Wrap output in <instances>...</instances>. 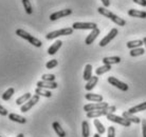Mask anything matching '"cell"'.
<instances>
[{
  "mask_svg": "<svg viewBox=\"0 0 146 137\" xmlns=\"http://www.w3.org/2000/svg\"><path fill=\"white\" fill-rule=\"evenodd\" d=\"M98 12H99L100 14L103 15V16H105V17H107V18H109L111 21H113L115 24L120 25V26H124V25H126V21H125L124 19L120 18L119 16H117V15H114L113 13H111V12L109 11V10H107L106 7H100L99 9H98Z\"/></svg>",
  "mask_w": 146,
  "mask_h": 137,
  "instance_id": "1",
  "label": "cell"
},
{
  "mask_svg": "<svg viewBox=\"0 0 146 137\" xmlns=\"http://www.w3.org/2000/svg\"><path fill=\"white\" fill-rule=\"evenodd\" d=\"M16 35H17V36H19V37H21L22 39L28 40L30 43L33 44L34 47H40L41 45H42V42H41L39 39H37V38H35V37L32 36V35H30L29 33L26 32L25 30H22V29L16 30Z\"/></svg>",
  "mask_w": 146,
  "mask_h": 137,
  "instance_id": "2",
  "label": "cell"
},
{
  "mask_svg": "<svg viewBox=\"0 0 146 137\" xmlns=\"http://www.w3.org/2000/svg\"><path fill=\"white\" fill-rule=\"evenodd\" d=\"M73 33V28H65L62 30H57V31H53V32L49 33L46 35V38L48 40H52L54 38H57L59 36H67V35H71Z\"/></svg>",
  "mask_w": 146,
  "mask_h": 137,
  "instance_id": "3",
  "label": "cell"
},
{
  "mask_svg": "<svg viewBox=\"0 0 146 137\" xmlns=\"http://www.w3.org/2000/svg\"><path fill=\"white\" fill-rule=\"evenodd\" d=\"M106 116H107V119H108L109 121L119 123V124H121V126H126V128L130 126V123H131L129 120H128V119L124 118L123 116H122V117H120V116L114 115V114H112V113H108Z\"/></svg>",
  "mask_w": 146,
  "mask_h": 137,
  "instance_id": "4",
  "label": "cell"
},
{
  "mask_svg": "<svg viewBox=\"0 0 146 137\" xmlns=\"http://www.w3.org/2000/svg\"><path fill=\"white\" fill-rule=\"evenodd\" d=\"M38 101H39V95L35 94L34 96H32V97L30 98L29 100L27 101L26 103H23L22 105H20V111H21L22 113L28 112V111H30L31 109L33 108L34 105H36Z\"/></svg>",
  "mask_w": 146,
  "mask_h": 137,
  "instance_id": "5",
  "label": "cell"
},
{
  "mask_svg": "<svg viewBox=\"0 0 146 137\" xmlns=\"http://www.w3.org/2000/svg\"><path fill=\"white\" fill-rule=\"evenodd\" d=\"M96 26L93 22H74L72 25L73 30H94Z\"/></svg>",
  "mask_w": 146,
  "mask_h": 137,
  "instance_id": "6",
  "label": "cell"
},
{
  "mask_svg": "<svg viewBox=\"0 0 146 137\" xmlns=\"http://www.w3.org/2000/svg\"><path fill=\"white\" fill-rule=\"evenodd\" d=\"M109 105L107 102L101 101V102H96V103H89L84 107V111L86 112H90V111H94V110H102V109H106Z\"/></svg>",
  "mask_w": 146,
  "mask_h": 137,
  "instance_id": "7",
  "label": "cell"
},
{
  "mask_svg": "<svg viewBox=\"0 0 146 137\" xmlns=\"http://www.w3.org/2000/svg\"><path fill=\"white\" fill-rule=\"evenodd\" d=\"M108 82L111 84V86H113V87L117 88V89H120L121 91H127L128 90V86L126 84V83L122 82V81H120L119 79H117L115 77H112V76H109L108 77Z\"/></svg>",
  "mask_w": 146,
  "mask_h": 137,
  "instance_id": "8",
  "label": "cell"
},
{
  "mask_svg": "<svg viewBox=\"0 0 146 137\" xmlns=\"http://www.w3.org/2000/svg\"><path fill=\"white\" fill-rule=\"evenodd\" d=\"M71 14H72V10H71V9L62 10V11L55 12V13L50 15V20H51V21H55V20H57V19L66 17V16H69V15H71Z\"/></svg>",
  "mask_w": 146,
  "mask_h": 137,
  "instance_id": "9",
  "label": "cell"
},
{
  "mask_svg": "<svg viewBox=\"0 0 146 137\" xmlns=\"http://www.w3.org/2000/svg\"><path fill=\"white\" fill-rule=\"evenodd\" d=\"M117 33H119V31H117V29H112L111 31H110L108 34H107L106 36L104 37L101 41H100V47H105V45H107V44L109 43L110 41L114 38V37L117 35Z\"/></svg>",
  "mask_w": 146,
  "mask_h": 137,
  "instance_id": "10",
  "label": "cell"
},
{
  "mask_svg": "<svg viewBox=\"0 0 146 137\" xmlns=\"http://www.w3.org/2000/svg\"><path fill=\"white\" fill-rule=\"evenodd\" d=\"M108 113H110L108 108L102 109V110H94V111L87 112V117L88 118H96V117H101V116L107 115Z\"/></svg>",
  "mask_w": 146,
  "mask_h": 137,
  "instance_id": "11",
  "label": "cell"
},
{
  "mask_svg": "<svg viewBox=\"0 0 146 137\" xmlns=\"http://www.w3.org/2000/svg\"><path fill=\"white\" fill-rule=\"evenodd\" d=\"M37 87L38 88H44V89H56L58 87V84L55 81H44V80H40L37 82Z\"/></svg>",
  "mask_w": 146,
  "mask_h": 137,
  "instance_id": "12",
  "label": "cell"
},
{
  "mask_svg": "<svg viewBox=\"0 0 146 137\" xmlns=\"http://www.w3.org/2000/svg\"><path fill=\"white\" fill-rule=\"evenodd\" d=\"M100 33H101V31H100L98 28H96V29H94V30H92V32L88 35L87 38H86V40H85L86 44H88V45H89V44H91L92 42L96 39V37L100 35Z\"/></svg>",
  "mask_w": 146,
  "mask_h": 137,
  "instance_id": "13",
  "label": "cell"
},
{
  "mask_svg": "<svg viewBox=\"0 0 146 137\" xmlns=\"http://www.w3.org/2000/svg\"><path fill=\"white\" fill-rule=\"evenodd\" d=\"M123 117L126 119H128L130 123H140L142 120H141V118H139V117H137V116H135V114H132V113H130L129 111H125V112H123Z\"/></svg>",
  "mask_w": 146,
  "mask_h": 137,
  "instance_id": "14",
  "label": "cell"
},
{
  "mask_svg": "<svg viewBox=\"0 0 146 137\" xmlns=\"http://www.w3.org/2000/svg\"><path fill=\"white\" fill-rule=\"evenodd\" d=\"M62 45V41L60 40H57V41H55L54 43L52 44L51 47L48 49V54L49 55H54L56 52H58V50L60 49V47Z\"/></svg>",
  "mask_w": 146,
  "mask_h": 137,
  "instance_id": "15",
  "label": "cell"
},
{
  "mask_svg": "<svg viewBox=\"0 0 146 137\" xmlns=\"http://www.w3.org/2000/svg\"><path fill=\"white\" fill-rule=\"evenodd\" d=\"M9 119L12 120V121H15V123H21V124H25L27 123V119L22 116L18 115V114H15V113H11L9 114Z\"/></svg>",
  "mask_w": 146,
  "mask_h": 137,
  "instance_id": "16",
  "label": "cell"
},
{
  "mask_svg": "<svg viewBox=\"0 0 146 137\" xmlns=\"http://www.w3.org/2000/svg\"><path fill=\"white\" fill-rule=\"evenodd\" d=\"M98 81H99V77H98V76H92L91 78L87 81L86 86H85V89H86L87 91H91L92 89L96 86Z\"/></svg>",
  "mask_w": 146,
  "mask_h": 137,
  "instance_id": "17",
  "label": "cell"
},
{
  "mask_svg": "<svg viewBox=\"0 0 146 137\" xmlns=\"http://www.w3.org/2000/svg\"><path fill=\"white\" fill-rule=\"evenodd\" d=\"M52 128L54 129L55 133L57 134L59 137H66V132H65V131H64V129L60 126L59 123H57V121H54V123H52Z\"/></svg>",
  "mask_w": 146,
  "mask_h": 137,
  "instance_id": "18",
  "label": "cell"
},
{
  "mask_svg": "<svg viewBox=\"0 0 146 137\" xmlns=\"http://www.w3.org/2000/svg\"><path fill=\"white\" fill-rule=\"evenodd\" d=\"M103 63L104 65H115V63H120L121 62V58L117 57V56H113V57H105L103 58Z\"/></svg>",
  "mask_w": 146,
  "mask_h": 137,
  "instance_id": "19",
  "label": "cell"
},
{
  "mask_svg": "<svg viewBox=\"0 0 146 137\" xmlns=\"http://www.w3.org/2000/svg\"><path fill=\"white\" fill-rule=\"evenodd\" d=\"M85 98L89 101H94V102H101L103 101V96L102 95H99V94H92V93H88L85 95Z\"/></svg>",
  "mask_w": 146,
  "mask_h": 137,
  "instance_id": "20",
  "label": "cell"
},
{
  "mask_svg": "<svg viewBox=\"0 0 146 137\" xmlns=\"http://www.w3.org/2000/svg\"><path fill=\"white\" fill-rule=\"evenodd\" d=\"M128 15L131 17H138V18H146V12L144 11H138L135 9H131L128 11Z\"/></svg>",
  "mask_w": 146,
  "mask_h": 137,
  "instance_id": "21",
  "label": "cell"
},
{
  "mask_svg": "<svg viewBox=\"0 0 146 137\" xmlns=\"http://www.w3.org/2000/svg\"><path fill=\"white\" fill-rule=\"evenodd\" d=\"M35 94L37 95H39V96H44V97H47V98H50L52 97V93L50 91L48 90V89H44V88H38L35 90Z\"/></svg>",
  "mask_w": 146,
  "mask_h": 137,
  "instance_id": "22",
  "label": "cell"
},
{
  "mask_svg": "<svg viewBox=\"0 0 146 137\" xmlns=\"http://www.w3.org/2000/svg\"><path fill=\"white\" fill-rule=\"evenodd\" d=\"M145 110H146V101L140 103V105H135V107L130 108L129 109V112L132 113V114H135V113L142 112V111H145Z\"/></svg>",
  "mask_w": 146,
  "mask_h": 137,
  "instance_id": "23",
  "label": "cell"
},
{
  "mask_svg": "<svg viewBox=\"0 0 146 137\" xmlns=\"http://www.w3.org/2000/svg\"><path fill=\"white\" fill-rule=\"evenodd\" d=\"M92 77V65H86L84 70V75H83V78L84 80L88 81Z\"/></svg>",
  "mask_w": 146,
  "mask_h": 137,
  "instance_id": "24",
  "label": "cell"
},
{
  "mask_svg": "<svg viewBox=\"0 0 146 137\" xmlns=\"http://www.w3.org/2000/svg\"><path fill=\"white\" fill-rule=\"evenodd\" d=\"M110 70H111V65H103L102 67H100L95 70V74L99 76V75H103V74H105V73L109 72Z\"/></svg>",
  "mask_w": 146,
  "mask_h": 137,
  "instance_id": "25",
  "label": "cell"
},
{
  "mask_svg": "<svg viewBox=\"0 0 146 137\" xmlns=\"http://www.w3.org/2000/svg\"><path fill=\"white\" fill-rule=\"evenodd\" d=\"M32 97V95H31V93H26L23 94L22 96H20V97L16 100V105H22L23 103H26L27 101L29 100L30 98Z\"/></svg>",
  "mask_w": 146,
  "mask_h": 137,
  "instance_id": "26",
  "label": "cell"
},
{
  "mask_svg": "<svg viewBox=\"0 0 146 137\" xmlns=\"http://www.w3.org/2000/svg\"><path fill=\"white\" fill-rule=\"evenodd\" d=\"M143 40H132V41H128L126 45L128 49H135V47H141L143 45Z\"/></svg>",
  "mask_w": 146,
  "mask_h": 137,
  "instance_id": "27",
  "label": "cell"
},
{
  "mask_svg": "<svg viewBox=\"0 0 146 137\" xmlns=\"http://www.w3.org/2000/svg\"><path fill=\"white\" fill-rule=\"evenodd\" d=\"M82 134H83V137H89V135H90L89 123L86 120L83 121V123H82Z\"/></svg>",
  "mask_w": 146,
  "mask_h": 137,
  "instance_id": "28",
  "label": "cell"
},
{
  "mask_svg": "<svg viewBox=\"0 0 146 137\" xmlns=\"http://www.w3.org/2000/svg\"><path fill=\"white\" fill-rule=\"evenodd\" d=\"M93 123H94V126H95V128H96V130H98V133L99 134H104L105 133V126H103V123L100 121L99 119H94V121H93Z\"/></svg>",
  "mask_w": 146,
  "mask_h": 137,
  "instance_id": "29",
  "label": "cell"
},
{
  "mask_svg": "<svg viewBox=\"0 0 146 137\" xmlns=\"http://www.w3.org/2000/svg\"><path fill=\"white\" fill-rule=\"evenodd\" d=\"M15 93V90L14 88H10V89H7L3 94H2V99L4 101H7L11 99V97L13 96V94Z\"/></svg>",
  "mask_w": 146,
  "mask_h": 137,
  "instance_id": "30",
  "label": "cell"
},
{
  "mask_svg": "<svg viewBox=\"0 0 146 137\" xmlns=\"http://www.w3.org/2000/svg\"><path fill=\"white\" fill-rule=\"evenodd\" d=\"M145 53V50L142 49V47H135V49H132L130 51V56L131 57H138V56H141Z\"/></svg>",
  "mask_w": 146,
  "mask_h": 137,
  "instance_id": "31",
  "label": "cell"
},
{
  "mask_svg": "<svg viewBox=\"0 0 146 137\" xmlns=\"http://www.w3.org/2000/svg\"><path fill=\"white\" fill-rule=\"evenodd\" d=\"M22 4H23V7H25V10H26L27 14L31 15L33 13V7L31 5L30 0H22Z\"/></svg>",
  "mask_w": 146,
  "mask_h": 137,
  "instance_id": "32",
  "label": "cell"
},
{
  "mask_svg": "<svg viewBox=\"0 0 146 137\" xmlns=\"http://www.w3.org/2000/svg\"><path fill=\"white\" fill-rule=\"evenodd\" d=\"M57 65H58V61L56 60V59H52V60H50V61H48L47 63H46V68H54L55 67H57Z\"/></svg>",
  "mask_w": 146,
  "mask_h": 137,
  "instance_id": "33",
  "label": "cell"
},
{
  "mask_svg": "<svg viewBox=\"0 0 146 137\" xmlns=\"http://www.w3.org/2000/svg\"><path fill=\"white\" fill-rule=\"evenodd\" d=\"M41 79L44 80V81H54L55 75H53V74H44L41 76Z\"/></svg>",
  "mask_w": 146,
  "mask_h": 137,
  "instance_id": "34",
  "label": "cell"
},
{
  "mask_svg": "<svg viewBox=\"0 0 146 137\" xmlns=\"http://www.w3.org/2000/svg\"><path fill=\"white\" fill-rule=\"evenodd\" d=\"M115 136V129L113 126L108 128V137H114Z\"/></svg>",
  "mask_w": 146,
  "mask_h": 137,
  "instance_id": "35",
  "label": "cell"
},
{
  "mask_svg": "<svg viewBox=\"0 0 146 137\" xmlns=\"http://www.w3.org/2000/svg\"><path fill=\"white\" fill-rule=\"evenodd\" d=\"M142 133L143 137H146V119H142Z\"/></svg>",
  "mask_w": 146,
  "mask_h": 137,
  "instance_id": "36",
  "label": "cell"
},
{
  "mask_svg": "<svg viewBox=\"0 0 146 137\" xmlns=\"http://www.w3.org/2000/svg\"><path fill=\"white\" fill-rule=\"evenodd\" d=\"M7 110L4 107H2V105H0V115L1 116H7Z\"/></svg>",
  "mask_w": 146,
  "mask_h": 137,
  "instance_id": "37",
  "label": "cell"
},
{
  "mask_svg": "<svg viewBox=\"0 0 146 137\" xmlns=\"http://www.w3.org/2000/svg\"><path fill=\"white\" fill-rule=\"evenodd\" d=\"M135 3L139 4L141 7H146V0H132Z\"/></svg>",
  "mask_w": 146,
  "mask_h": 137,
  "instance_id": "38",
  "label": "cell"
},
{
  "mask_svg": "<svg viewBox=\"0 0 146 137\" xmlns=\"http://www.w3.org/2000/svg\"><path fill=\"white\" fill-rule=\"evenodd\" d=\"M103 2V5L105 7H108L110 5V0H102Z\"/></svg>",
  "mask_w": 146,
  "mask_h": 137,
  "instance_id": "39",
  "label": "cell"
},
{
  "mask_svg": "<svg viewBox=\"0 0 146 137\" xmlns=\"http://www.w3.org/2000/svg\"><path fill=\"white\" fill-rule=\"evenodd\" d=\"M108 110H109V112H110V113H112V112H114V110H115V108H114V107H108Z\"/></svg>",
  "mask_w": 146,
  "mask_h": 137,
  "instance_id": "40",
  "label": "cell"
},
{
  "mask_svg": "<svg viewBox=\"0 0 146 137\" xmlns=\"http://www.w3.org/2000/svg\"><path fill=\"white\" fill-rule=\"evenodd\" d=\"M143 43L145 45V50H146V37H144V39H143Z\"/></svg>",
  "mask_w": 146,
  "mask_h": 137,
  "instance_id": "41",
  "label": "cell"
},
{
  "mask_svg": "<svg viewBox=\"0 0 146 137\" xmlns=\"http://www.w3.org/2000/svg\"><path fill=\"white\" fill-rule=\"evenodd\" d=\"M16 137H25V135H23L22 133H20V134H18V135H17Z\"/></svg>",
  "mask_w": 146,
  "mask_h": 137,
  "instance_id": "42",
  "label": "cell"
},
{
  "mask_svg": "<svg viewBox=\"0 0 146 137\" xmlns=\"http://www.w3.org/2000/svg\"><path fill=\"white\" fill-rule=\"evenodd\" d=\"M93 137H101V134L96 133V134H94V136H93Z\"/></svg>",
  "mask_w": 146,
  "mask_h": 137,
  "instance_id": "43",
  "label": "cell"
},
{
  "mask_svg": "<svg viewBox=\"0 0 146 137\" xmlns=\"http://www.w3.org/2000/svg\"><path fill=\"white\" fill-rule=\"evenodd\" d=\"M0 137H2V136H0Z\"/></svg>",
  "mask_w": 146,
  "mask_h": 137,
  "instance_id": "44",
  "label": "cell"
}]
</instances>
